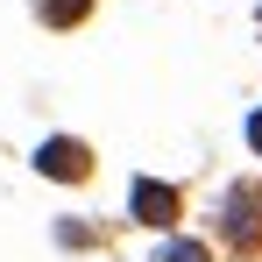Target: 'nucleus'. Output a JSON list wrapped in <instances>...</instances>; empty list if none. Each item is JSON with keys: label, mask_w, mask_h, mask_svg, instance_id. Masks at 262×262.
<instances>
[{"label": "nucleus", "mask_w": 262, "mask_h": 262, "mask_svg": "<svg viewBox=\"0 0 262 262\" xmlns=\"http://www.w3.org/2000/svg\"><path fill=\"white\" fill-rule=\"evenodd\" d=\"M135 220L170 227V220H177V191H170V184H156V177H142V184H135Z\"/></svg>", "instance_id": "3"}, {"label": "nucleus", "mask_w": 262, "mask_h": 262, "mask_svg": "<svg viewBox=\"0 0 262 262\" xmlns=\"http://www.w3.org/2000/svg\"><path fill=\"white\" fill-rule=\"evenodd\" d=\"M36 170H43V177H85L92 156H85V142L57 135V142H43V149H36Z\"/></svg>", "instance_id": "2"}, {"label": "nucleus", "mask_w": 262, "mask_h": 262, "mask_svg": "<svg viewBox=\"0 0 262 262\" xmlns=\"http://www.w3.org/2000/svg\"><path fill=\"white\" fill-rule=\"evenodd\" d=\"M36 7H43V21H57V29H64V21H78V14H85L92 0H36Z\"/></svg>", "instance_id": "4"}, {"label": "nucleus", "mask_w": 262, "mask_h": 262, "mask_svg": "<svg viewBox=\"0 0 262 262\" xmlns=\"http://www.w3.org/2000/svg\"><path fill=\"white\" fill-rule=\"evenodd\" d=\"M220 234H227L234 248H255V241H262V191H227Z\"/></svg>", "instance_id": "1"}, {"label": "nucleus", "mask_w": 262, "mask_h": 262, "mask_svg": "<svg viewBox=\"0 0 262 262\" xmlns=\"http://www.w3.org/2000/svg\"><path fill=\"white\" fill-rule=\"evenodd\" d=\"M248 142H255V149H262V114H255V121H248Z\"/></svg>", "instance_id": "6"}, {"label": "nucleus", "mask_w": 262, "mask_h": 262, "mask_svg": "<svg viewBox=\"0 0 262 262\" xmlns=\"http://www.w3.org/2000/svg\"><path fill=\"white\" fill-rule=\"evenodd\" d=\"M156 262H206V248H199V241H170Z\"/></svg>", "instance_id": "5"}]
</instances>
